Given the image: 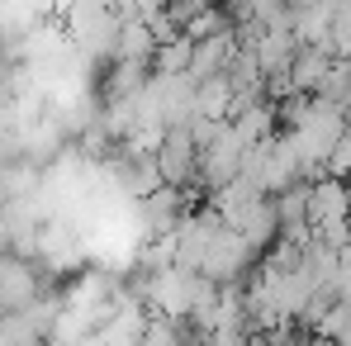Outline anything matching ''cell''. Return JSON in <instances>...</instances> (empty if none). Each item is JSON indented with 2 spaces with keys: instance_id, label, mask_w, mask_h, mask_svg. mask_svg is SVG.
Masks as SVG:
<instances>
[{
  "instance_id": "cell-1",
  "label": "cell",
  "mask_w": 351,
  "mask_h": 346,
  "mask_svg": "<svg viewBox=\"0 0 351 346\" xmlns=\"http://www.w3.org/2000/svg\"><path fill=\"white\" fill-rule=\"evenodd\" d=\"M337 346H351V332H347V337H342V342H337Z\"/></svg>"
}]
</instances>
